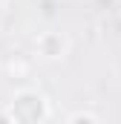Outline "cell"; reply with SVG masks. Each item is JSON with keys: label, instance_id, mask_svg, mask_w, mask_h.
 Wrapping results in <instances>:
<instances>
[{"label": "cell", "instance_id": "1", "mask_svg": "<svg viewBox=\"0 0 121 124\" xmlns=\"http://www.w3.org/2000/svg\"><path fill=\"white\" fill-rule=\"evenodd\" d=\"M6 116L12 118V124H43L49 118V101L38 90H20L12 95Z\"/></svg>", "mask_w": 121, "mask_h": 124}, {"label": "cell", "instance_id": "2", "mask_svg": "<svg viewBox=\"0 0 121 124\" xmlns=\"http://www.w3.org/2000/svg\"><path fill=\"white\" fill-rule=\"evenodd\" d=\"M66 49H69L66 35H60V32H40L38 35V55L43 61H58L66 55Z\"/></svg>", "mask_w": 121, "mask_h": 124}, {"label": "cell", "instance_id": "3", "mask_svg": "<svg viewBox=\"0 0 121 124\" xmlns=\"http://www.w3.org/2000/svg\"><path fill=\"white\" fill-rule=\"evenodd\" d=\"M66 124H101V121H98L92 113H72Z\"/></svg>", "mask_w": 121, "mask_h": 124}, {"label": "cell", "instance_id": "4", "mask_svg": "<svg viewBox=\"0 0 121 124\" xmlns=\"http://www.w3.org/2000/svg\"><path fill=\"white\" fill-rule=\"evenodd\" d=\"M0 124H12V118L6 116V110H0Z\"/></svg>", "mask_w": 121, "mask_h": 124}]
</instances>
